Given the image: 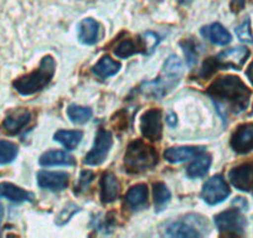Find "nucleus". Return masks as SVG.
<instances>
[{"label": "nucleus", "mask_w": 253, "mask_h": 238, "mask_svg": "<svg viewBox=\"0 0 253 238\" xmlns=\"http://www.w3.org/2000/svg\"><path fill=\"white\" fill-rule=\"evenodd\" d=\"M208 93L217 103L230 107L233 113H241L247 109L251 91L238 77L227 75L218 77L208 89Z\"/></svg>", "instance_id": "obj_1"}, {"label": "nucleus", "mask_w": 253, "mask_h": 238, "mask_svg": "<svg viewBox=\"0 0 253 238\" xmlns=\"http://www.w3.org/2000/svg\"><path fill=\"white\" fill-rule=\"evenodd\" d=\"M55 69L56 62L52 56H45L38 70L14 81V88L23 96H31L50 83L55 75Z\"/></svg>", "instance_id": "obj_2"}, {"label": "nucleus", "mask_w": 253, "mask_h": 238, "mask_svg": "<svg viewBox=\"0 0 253 238\" xmlns=\"http://www.w3.org/2000/svg\"><path fill=\"white\" fill-rule=\"evenodd\" d=\"M158 164V154L154 148L143 140H134L128 145L124 155L126 170L130 174H140Z\"/></svg>", "instance_id": "obj_3"}, {"label": "nucleus", "mask_w": 253, "mask_h": 238, "mask_svg": "<svg viewBox=\"0 0 253 238\" xmlns=\"http://www.w3.org/2000/svg\"><path fill=\"white\" fill-rule=\"evenodd\" d=\"M215 225L220 232L226 235H242L246 227V220L237 208H230L218 213L215 217Z\"/></svg>", "instance_id": "obj_4"}, {"label": "nucleus", "mask_w": 253, "mask_h": 238, "mask_svg": "<svg viewBox=\"0 0 253 238\" xmlns=\"http://www.w3.org/2000/svg\"><path fill=\"white\" fill-rule=\"evenodd\" d=\"M112 144H113V139H112L111 132L99 129L96 135V140H94V144L92 147L91 152L84 158V164L91 165V166L101 165L106 160L109 149L112 148Z\"/></svg>", "instance_id": "obj_5"}, {"label": "nucleus", "mask_w": 253, "mask_h": 238, "mask_svg": "<svg viewBox=\"0 0 253 238\" xmlns=\"http://www.w3.org/2000/svg\"><path fill=\"white\" fill-rule=\"evenodd\" d=\"M228 195H230V189L221 175H215L209 179L204 185L203 193H201L204 201L209 205L221 203L228 198Z\"/></svg>", "instance_id": "obj_6"}, {"label": "nucleus", "mask_w": 253, "mask_h": 238, "mask_svg": "<svg viewBox=\"0 0 253 238\" xmlns=\"http://www.w3.org/2000/svg\"><path fill=\"white\" fill-rule=\"evenodd\" d=\"M250 56V50L245 46H237V47L230 48L223 52L218 53L217 57L215 58L217 67L221 69H233L241 70L245 65L246 60Z\"/></svg>", "instance_id": "obj_7"}, {"label": "nucleus", "mask_w": 253, "mask_h": 238, "mask_svg": "<svg viewBox=\"0 0 253 238\" xmlns=\"http://www.w3.org/2000/svg\"><path fill=\"white\" fill-rule=\"evenodd\" d=\"M162 111L149 109L140 118V130L143 137L147 139L159 140L162 138Z\"/></svg>", "instance_id": "obj_8"}, {"label": "nucleus", "mask_w": 253, "mask_h": 238, "mask_svg": "<svg viewBox=\"0 0 253 238\" xmlns=\"http://www.w3.org/2000/svg\"><path fill=\"white\" fill-rule=\"evenodd\" d=\"M228 179L231 184L236 189L241 191H252L253 190V164L246 162V164L236 166L228 172Z\"/></svg>", "instance_id": "obj_9"}, {"label": "nucleus", "mask_w": 253, "mask_h": 238, "mask_svg": "<svg viewBox=\"0 0 253 238\" xmlns=\"http://www.w3.org/2000/svg\"><path fill=\"white\" fill-rule=\"evenodd\" d=\"M231 147L238 154H246L253 150V124L240 125L231 138Z\"/></svg>", "instance_id": "obj_10"}, {"label": "nucleus", "mask_w": 253, "mask_h": 238, "mask_svg": "<svg viewBox=\"0 0 253 238\" xmlns=\"http://www.w3.org/2000/svg\"><path fill=\"white\" fill-rule=\"evenodd\" d=\"M67 172L40 171L38 174V184L41 189L51 191H62L69 186Z\"/></svg>", "instance_id": "obj_11"}, {"label": "nucleus", "mask_w": 253, "mask_h": 238, "mask_svg": "<svg viewBox=\"0 0 253 238\" xmlns=\"http://www.w3.org/2000/svg\"><path fill=\"white\" fill-rule=\"evenodd\" d=\"M31 113L25 108H19L11 111L3 120V128L8 134H18L29 124Z\"/></svg>", "instance_id": "obj_12"}, {"label": "nucleus", "mask_w": 253, "mask_h": 238, "mask_svg": "<svg viewBox=\"0 0 253 238\" xmlns=\"http://www.w3.org/2000/svg\"><path fill=\"white\" fill-rule=\"evenodd\" d=\"M205 152L204 147H177V148H169L165 150L164 158L169 162H181L186 161L189 159L198 157L201 153Z\"/></svg>", "instance_id": "obj_13"}, {"label": "nucleus", "mask_w": 253, "mask_h": 238, "mask_svg": "<svg viewBox=\"0 0 253 238\" xmlns=\"http://www.w3.org/2000/svg\"><path fill=\"white\" fill-rule=\"evenodd\" d=\"M121 185L112 172H104L101 179V198L104 203L113 202L119 195Z\"/></svg>", "instance_id": "obj_14"}, {"label": "nucleus", "mask_w": 253, "mask_h": 238, "mask_svg": "<svg viewBox=\"0 0 253 238\" xmlns=\"http://www.w3.org/2000/svg\"><path fill=\"white\" fill-rule=\"evenodd\" d=\"M0 198H8L13 202H25V201H34V195L19 186L14 185L11 183H1L0 184Z\"/></svg>", "instance_id": "obj_15"}, {"label": "nucleus", "mask_w": 253, "mask_h": 238, "mask_svg": "<svg viewBox=\"0 0 253 238\" xmlns=\"http://www.w3.org/2000/svg\"><path fill=\"white\" fill-rule=\"evenodd\" d=\"M99 24L91 18L84 19L79 24V39L82 43L93 45L98 41Z\"/></svg>", "instance_id": "obj_16"}, {"label": "nucleus", "mask_w": 253, "mask_h": 238, "mask_svg": "<svg viewBox=\"0 0 253 238\" xmlns=\"http://www.w3.org/2000/svg\"><path fill=\"white\" fill-rule=\"evenodd\" d=\"M203 35L208 38L211 42L221 46L227 45L232 40L231 34L220 23H213L210 26H208V28H204Z\"/></svg>", "instance_id": "obj_17"}, {"label": "nucleus", "mask_w": 253, "mask_h": 238, "mask_svg": "<svg viewBox=\"0 0 253 238\" xmlns=\"http://www.w3.org/2000/svg\"><path fill=\"white\" fill-rule=\"evenodd\" d=\"M147 52L143 40H123L114 48V55L119 58H128L134 53Z\"/></svg>", "instance_id": "obj_18"}, {"label": "nucleus", "mask_w": 253, "mask_h": 238, "mask_svg": "<svg viewBox=\"0 0 253 238\" xmlns=\"http://www.w3.org/2000/svg\"><path fill=\"white\" fill-rule=\"evenodd\" d=\"M75 159L66 152L61 150H48L41 155L40 165L42 166H53V165H74Z\"/></svg>", "instance_id": "obj_19"}, {"label": "nucleus", "mask_w": 253, "mask_h": 238, "mask_svg": "<svg viewBox=\"0 0 253 238\" xmlns=\"http://www.w3.org/2000/svg\"><path fill=\"white\" fill-rule=\"evenodd\" d=\"M148 201V188L144 184L132 186L126 195V202L130 208H139Z\"/></svg>", "instance_id": "obj_20"}, {"label": "nucleus", "mask_w": 253, "mask_h": 238, "mask_svg": "<svg viewBox=\"0 0 253 238\" xmlns=\"http://www.w3.org/2000/svg\"><path fill=\"white\" fill-rule=\"evenodd\" d=\"M119 69H121V64H119V62L112 60L109 56H103V57L97 62V65H94V66L92 67V72H93L97 77L104 79L116 75L117 72L119 71Z\"/></svg>", "instance_id": "obj_21"}, {"label": "nucleus", "mask_w": 253, "mask_h": 238, "mask_svg": "<svg viewBox=\"0 0 253 238\" xmlns=\"http://www.w3.org/2000/svg\"><path fill=\"white\" fill-rule=\"evenodd\" d=\"M84 133L81 130H57L53 135L56 142L61 143L67 150H74L81 142Z\"/></svg>", "instance_id": "obj_22"}, {"label": "nucleus", "mask_w": 253, "mask_h": 238, "mask_svg": "<svg viewBox=\"0 0 253 238\" xmlns=\"http://www.w3.org/2000/svg\"><path fill=\"white\" fill-rule=\"evenodd\" d=\"M211 165V157L205 154V152L195 157V160L187 167V176L189 177H201L205 176Z\"/></svg>", "instance_id": "obj_23"}, {"label": "nucleus", "mask_w": 253, "mask_h": 238, "mask_svg": "<svg viewBox=\"0 0 253 238\" xmlns=\"http://www.w3.org/2000/svg\"><path fill=\"white\" fill-rule=\"evenodd\" d=\"M167 235L170 237H199L200 233L184 222H174L168 227Z\"/></svg>", "instance_id": "obj_24"}, {"label": "nucleus", "mask_w": 253, "mask_h": 238, "mask_svg": "<svg viewBox=\"0 0 253 238\" xmlns=\"http://www.w3.org/2000/svg\"><path fill=\"white\" fill-rule=\"evenodd\" d=\"M163 72H164V76L167 77L170 81L177 82V79L180 77L182 72V65L180 62L179 58L176 56H170L164 64V69H163Z\"/></svg>", "instance_id": "obj_25"}, {"label": "nucleus", "mask_w": 253, "mask_h": 238, "mask_svg": "<svg viewBox=\"0 0 253 238\" xmlns=\"http://www.w3.org/2000/svg\"><path fill=\"white\" fill-rule=\"evenodd\" d=\"M153 194H154L155 210L162 211L165 207V205L170 201V198H171L169 189L163 183H155L153 185Z\"/></svg>", "instance_id": "obj_26"}, {"label": "nucleus", "mask_w": 253, "mask_h": 238, "mask_svg": "<svg viewBox=\"0 0 253 238\" xmlns=\"http://www.w3.org/2000/svg\"><path fill=\"white\" fill-rule=\"evenodd\" d=\"M67 116L71 119L72 122L76 123V124H84L87 120H89L92 117V111L87 107H81L76 106V104H72L67 109Z\"/></svg>", "instance_id": "obj_27"}, {"label": "nucleus", "mask_w": 253, "mask_h": 238, "mask_svg": "<svg viewBox=\"0 0 253 238\" xmlns=\"http://www.w3.org/2000/svg\"><path fill=\"white\" fill-rule=\"evenodd\" d=\"M18 155V147L8 140H0V165L10 164Z\"/></svg>", "instance_id": "obj_28"}, {"label": "nucleus", "mask_w": 253, "mask_h": 238, "mask_svg": "<svg viewBox=\"0 0 253 238\" xmlns=\"http://www.w3.org/2000/svg\"><path fill=\"white\" fill-rule=\"evenodd\" d=\"M236 35L243 42L253 43V35L251 31V21L250 19H246L237 29H236Z\"/></svg>", "instance_id": "obj_29"}, {"label": "nucleus", "mask_w": 253, "mask_h": 238, "mask_svg": "<svg viewBox=\"0 0 253 238\" xmlns=\"http://www.w3.org/2000/svg\"><path fill=\"white\" fill-rule=\"evenodd\" d=\"M182 48H184L185 56H186V61L190 66H194V65L198 62V51H196V45L193 41L186 40L184 42H181Z\"/></svg>", "instance_id": "obj_30"}, {"label": "nucleus", "mask_w": 253, "mask_h": 238, "mask_svg": "<svg viewBox=\"0 0 253 238\" xmlns=\"http://www.w3.org/2000/svg\"><path fill=\"white\" fill-rule=\"evenodd\" d=\"M79 210L80 208L77 207L75 203H69L66 207L63 208V210L58 213V216L56 217V223H57L58 226H63L66 222H69L70 218H71Z\"/></svg>", "instance_id": "obj_31"}, {"label": "nucleus", "mask_w": 253, "mask_h": 238, "mask_svg": "<svg viewBox=\"0 0 253 238\" xmlns=\"http://www.w3.org/2000/svg\"><path fill=\"white\" fill-rule=\"evenodd\" d=\"M92 180H93V174H92V171H82L79 184L76 185V194L86 191L88 189L89 184L92 183Z\"/></svg>", "instance_id": "obj_32"}, {"label": "nucleus", "mask_w": 253, "mask_h": 238, "mask_svg": "<svg viewBox=\"0 0 253 238\" xmlns=\"http://www.w3.org/2000/svg\"><path fill=\"white\" fill-rule=\"evenodd\" d=\"M143 39H144V43H145V48H147V52L150 53L154 51V48L157 47V45L159 43V38L158 35L153 33H147L143 35Z\"/></svg>", "instance_id": "obj_33"}, {"label": "nucleus", "mask_w": 253, "mask_h": 238, "mask_svg": "<svg viewBox=\"0 0 253 238\" xmlns=\"http://www.w3.org/2000/svg\"><path fill=\"white\" fill-rule=\"evenodd\" d=\"M246 1H247V0H232V1H231V8H232L233 11L237 13L241 9H243V6L246 5Z\"/></svg>", "instance_id": "obj_34"}, {"label": "nucleus", "mask_w": 253, "mask_h": 238, "mask_svg": "<svg viewBox=\"0 0 253 238\" xmlns=\"http://www.w3.org/2000/svg\"><path fill=\"white\" fill-rule=\"evenodd\" d=\"M246 75H247V79H250V82L252 83V86H253V61L251 62L250 66H248L247 71H246Z\"/></svg>", "instance_id": "obj_35"}, {"label": "nucleus", "mask_w": 253, "mask_h": 238, "mask_svg": "<svg viewBox=\"0 0 253 238\" xmlns=\"http://www.w3.org/2000/svg\"><path fill=\"white\" fill-rule=\"evenodd\" d=\"M167 122L169 123L170 125H175L176 124V116L174 113H169L167 117Z\"/></svg>", "instance_id": "obj_36"}, {"label": "nucleus", "mask_w": 253, "mask_h": 238, "mask_svg": "<svg viewBox=\"0 0 253 238\" xmlns=\"http://www.w3.org/2000/svg\"><path fill=\"white\" fill-rule=\"evenodd\" d=\"M3 217H4V207L3 205L0 203V225H1V222H3Z\"/></svg>", "instance_id": "obj_37"}, {"label": "nucleus", "mask_w": 253, "mask_h": 238, "mask_svg": "<svg viewBox=\"0 0 253 238\" xmlns=\"http://www.w3.org/2000/svg\"><path fill=\"white\" fill-rule=\"evenodd\" d=\"M180 4H182V5H186V4H190L193 0H177Z\"/></svg>", "instance_id": "obj_38"}]
</instances>
